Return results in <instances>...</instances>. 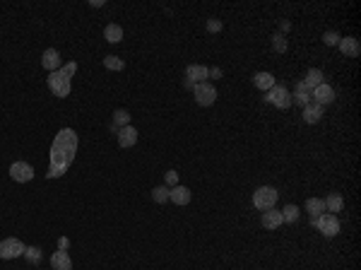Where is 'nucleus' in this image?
Returning a JSON list of instances; mask_svg holds the SVG:
<instances>
[{
  "label": "nucleus",
  "instance_id": "f257e3e1",
  "mask_svg": "<svg viewBox=\"0 0 361 270\" xmlns=\"http://www.w3.org/2000/svg\"><path fill=\"white\" fill-rule=\"evenodd\" d=\"M77 155V133L72 128L58 130L53 145H51V164H48V179H58L68 171L72 159Z\"/></svg>",
  "mask_w": 361,
  "mask_h": 270
},
{
  "label": "nucleus",
  "instance_id": "f03ea898",
  "mask_svg": "<svg viewBox=\"0 0 361 270\" xmlns=\"http://www.w3.org/2000/svg\"><path fill=\"white\" fill-rule=\"evenodd\" d=\"M77 70V63H68V65H61V70H55L48 75V89L53 92L58 99H65L70 94V82H72V75Z\"/></svg>",
  "mask_w": 361,
  "mask_h": 270
},
{
  "label": "nucleus",
  "instance_id": "7ed1b4c3",
  "mask_svg": "<svg viewBox=\"0 0 361 270\" xmlns=\"http://www.w3.org/2000/svg\"><path fill=\"white\" fill-rule=\"evenodd\" d=\"M277 196H279V193H277L272 186H260L258 191L253 193V205L258 207V210H263V213H265V210H272L277 203Z\"/></svg>",
  "mask_w": 361,
  "mask_h": 270
},
{
  "label": "nucleus",
  "instance_id": "20e7f679",
  "mask_svg": "<svg viewBox=\"0 0 361 270\" xmlns=\"http://www.w3.org/2000/svg\"><path fill=\"white\" fill-rule=\"evenodd\" d=\"M24 251H27V246H24L19 239L10 237V239H3L0 241V258L3 261H12V258H19V256H24Z\"/></svg>",
  "mask_w": 361,
  "mask_h": 270
},
{
  "label": "nucleus",
  "instance_id": "39448f33",
  "mask_svg": "<svg viewBox=\"0 0 361 270\" xmlns=\"http://www.w3.org/2000/svg\"><path fill=\"white\" fill-rule=\"evenodd\" d=\"M193 97H195V102L200 106H212L217 102V89L210 82H197L195 87H193Z\"/></svg>",
  "mask_w": 361,
  "mask_h": 270
},
{
  "label": "nucleus",
  "instance_id": "423d86ee",
  "mask_svg": "<svg viewBox=\"0 0 361 270\" xmlns=\"http://www.w3.org/2000/svg\"><path fill=\"white\" fill-rule=\"evenodd\" d=\"M313 227H318L325 237H337L339 234V220L328 213H323L320 217H313Z\"/></svg>",
  "mask_w": 361,
  "mask_h": 270
},
{
  "label": "nucleus",
  "instance_id": "0eeeda50",
  "mask_svg": "<svg viewBox=\"0 0 361 270\" xmlns=\"http://www.w3.org/2000/svg\"><path fill=\"white\" fill-rule=\"evenodd\" d=\"M265 99H267L270 104H275L277 109H289L291 102H294V99H291V94H289V89L282 87V85H275V87L267 92Z\"/></svg>",
  "mask_w": 361,
  "mask_h": 270
},
{
  "label": "nucleus",
  "instance_id": "6e6552de",
  "mask_svg": "<svg viewBox=\"0 0 361 270\" xmlns=\"http://www.w3.org/2000/svg\"><path fill=\"white\" fill-rule=\"evenodd\" d=\"M10 179L17 183H27L34 179V167L32 164H27V162H15L12 167H10Z\"/></svg>",
  "mask_w": 361,
  "mask_h": 270
},
{
  "label": "nucleus",
  "instance_id": "1a4fd4ad",
  "mask_svg": "<svg viewBox=\"0 0 361 270\" xmlns=\"http://www.w3.org/2000/svg\"><path fill=\"white\" fill-rule=\"evenodd\" d=\"M313 102L320 104V106H325V104H332V102H335V89L330 87L328 82L318 85V87L313 89Z\"/></svg>",
  "mask_w": 361,
  "mask_h": 270
},
{
  "label": "nucleus",
  "instance_id": "9d476101",
  "mask_svg": "<svg viewBox=\"0 0 361 270\" xmlns=\"http://www.w3.org/2000/svg\"><path fill=\"white\" fill-rule=\"evenodd\" d=\"M190 198H193V193L186 186H173L171 191H169V200H171L173 205H188Z\"/></svg>",
  "mask_w": 361,
  "mask_h": 270
},
{
  "label": "nucleus",
  "instance_id": "9b49d317",
  "mask_svg": "<svg viewBox=\"0 0 361 270\" xmlns=\"http://www.w3.org/2000/svg\"><path fill=\"white\" fill-rule=\"evenodd\" d=\"M41 65H44L48 72L61 70V53H58L55 48H46L44 56H41Z\"/></svg>",
  "mask_w": 361,
  "mask_h": 270
},
{
  "label": "nucleus",
  "instance_id": "f8f14e48",
  "mask_svg": "<svg viewBox=\"0 0 361 270\" xmlns=\"http://www.w3.org/2000/svg\"><path fill=\"white\" fill-rule=\"evenodd\" d=\"M282 224H284V217L279 210L272 207V210H265V213H263V227H265V229H277V227H282Z\"/></svg>",
  "mask_w": 361,
  "mask_h": 270
},
{
  "label": "nucleus",
  "instance_id": "ddd939ff",
  "mask_svg": "<svg viewBox=\"0 0 361 270\" xmlns=\"http://www.w3.org/2000/svg\"><path fill=\"white\" fill-rule=\"evenodd\" d=\"M339 51L345 53V56H349V58H356L361 53V46H359V41L354 39V36H345V39H339Z\"/></svg>",
  "mask_w": 361,
  "mask_h": 270
},
{
  "label": "nucleus",
  "instance_id": "4468645a",
  "mask_svg": "<svg viewBox=\"0 0 361 270\" xmlns=\"http://www.w3.org/2000/svg\"><path fill=\"white\" fill-rule=\"evenodd\" d=\"M137 143V130L133 126H123L118 130V145L121 147H133Z\"/></svg>",
  "mask_w": 361,
  "mask_h": 270
},
{
  "label": "nucleus",
  "instance_id": "2eb2a0df",
  "mask_svg": "<svg viewBox=\"0 0 361 270\" xmlns=\"http://www.w3.org/2000/svg\"><path fill=\"white\" fill-rule=\"evenodd\" d=\"M51 265H53V270H72V261L68 251H55L51 256Z\"/></svg>",
  "mask_w": 361,
  "mask_h": 270
},
{
  "label": "nucleus",
  "instance_id": "dca6fc26",
  "mask_svg": "<svg viewBox=\"0 0 361 270\" xmlns=\"http://www.w3.org/2000/svg\"><path fill=\"white\" fill-rule=\"evenodd\" d=\"M253 85L263 92H270V89L275 87V75L272 72H258L255 78H253Z\"/></svg>",
  "mask_w": 361,
  "mask_h": 270
},
{
  "label": "nucleus",
  "instance_id": "f3484780",
  "mask_svg": "<svg viewBox=\"0 0 361 270\" xmlns=\"http://www.w3.org/2000/svg\"><path fill=\"white\" fill-rule=\"evenodd\" d=\"M320 119H323V106L320 104L311 102L308 106H304V121H306V123H318Z\"/></svg>",
  "mask_w": 361,
  "mask_h": 270
},
{
  "label": "nucleus",
  "instance_id": "a211bd4d",
  "mask_svg": "<svg viewBox=\"0 0 361 270\" xmlns=\"http://www.w3.org/2000/svg\"><path fill=\"white\" fill-rule=\"evenodd\" d=\"M318 85H323V70H318V68H311V70L306 72V78H304V87H306L308 92H313Z\"/></svg>",
  "mask_w": 361,
  "mask_h": 270
},
{
  "label": "nucleus",
  "instance_id": "6ab92c4d",
  "mask_svg": "<svg viewBox=\"0 0 361 270\" xmlns=\"http://www.w3.org/2000/svg\"><path fill=\"white\" fill-rule=\"evenodd\" d=\"M205 78H210V68L205 65H188V80L190 82H205Z\"/></svg>",
  "mask_w": 361,
  "mask_h": 270
},
{
  "label": "nucleus",
  "instance_id": "aec40b11",
  "mask_svg": "<svg viewBox=\"0 0 361 270\" xmlns=\"http://www.w3.org/2000/svg\"><path fill=\"white\" fill-rule=\"evenodd\" d=\"M342 207H345V198H342L339 193H332V196L325 198V210H328L330 215H332V213H342Z\"/></svg>",
  "mask_w": 361,
  "mask_h": 270
},
{
  "label": "nucleus",
  "instance_id": "412c9836",
  "mask_svg": "<svg viewBox=\"0 0 361 270\" xmlns=\"http://www.w3.org/2000/svg\"><path fill=\"white\" fill-rule=\"evenodd\" d=\"M104 39L109 41V44H118V41H123V29H121L118 24H106Z\"/></svg>",
  "mask_w": 361,
  "mask_h": 270
},
{
  "label": "nucleus",
  "instance_id": "4be33fe9",
  "mask_svg": "<svg viewBox=\"0 0 361 270\" xmlns=\"http://www.w3.org/2000/svg\"><path fill=\"white\" fill-rule=\"evenodd\" d=\"M306 210L313 215V217H320V215L325 213V200H323V198H308L306 200Z\"/></svg>",
  "mask_w": 361,
  "mask_h": 270
},
{
  "label": "nucleus",
  "instance_id": "5701e85b",
  "mask_svg": "<svg viewBox=\"0 0 361 270\" xmlns=\"http://www.w3.org/2000/svg\"><path fill=\"white\" fill-rule=\"evenodd\" d=\"M104 65L109 68V70H123L126 68V63H123V58H118V56H104Z\"/></svg>",
  "mask_w": 361,
  "mask_h": 270
},
{
  "label": "nucleus",
  "instance_id": "b1692460",
  "mask_svg": "<svg viewBox=\"0 0 361 270\" xmlns=\"http://www.w3.org/2000/svg\"><path fill=\"white\" fill-rule=\"evenodd\" d=\"M294 99H296L301 106H308V104H311V97H308V89L304 87V82H298L296 85V94H294Z\"/></svg>",
  "mask_w": 361,
  "mask_h": 270
},
{
  "label": "nucleus",
  "instance_id": "393cba45",
  "mask_svg": "<svg viewBox=\"0 0 361 270\" xmlns=\"http://www.w3.org/2000/svg\"><path fill=\"white\" fill-rule=\"evenodd\" d=\"M113 123H116V126H130V113L126 111V109H116V111H113Z\"/></svg>",
  "mask_w": 361,
  "mask_h": 270
},
{
  "label": "nucleus",
  "instance_id": "a878e982",
  "mask_svg": "<svg viewBox=\"0 0 361 270\" xmlns=\"http://www.w3.org/2000/svg\"><path fill=\"white\" fill-rule=\"evenodd\" d=\"M169 186H157L154 191H152V198H154V203H166L169 200Z\"/></svg>",
  "mask_w": 361,
  "mask_h": 270
},
{
  "label": "nucleus",
  "instance_id": "bb28decb",
  "mask_svg": "<svg viewBox=\"0 0 361 270\" xmlns=\"http://www.w3.org/2000/svg\"><path fill=\"white\" fill-rule=\"evenodd\" d=\"M298 215H301V210H298L296 205H287L282 210V217H284V222H296L298 220Z\"/></svg>",
  "mask_w": 361,
  "mask_h": 270
},
{
  "label": "nucleus",
  "instance_id": "cd10ccee",
  "mask_svg": "<svg viewBox=\"0 0 361 270\" xmlns=\"http://www.w3.org/2000/svg\"><path fill=\"white\" fill-rule=\"evenodd\" d=\"M272 46H275L277 53H284V51H287V39H284V34H275V36H272Z\"/></svg>",
  "mask_w": 361,
  "mask_h": 270
},
{
  "label": "nucleus",
  "instance_id": "c85d7f7f",
  "mask_svg": "<svg viewBox=\"0 0 361 270\" xmlns=\"http://www.w3.org/2000/svg\"><path fill=\"white\" fill-rule=\"evenodd\" d=\"M24 258L29 263H39V258H41V251L36 246H27V251H24Z\"/></svg>",
  "mask_w": 361,
  "mask_h": 270
},
{
  "label": "nucleus",
  "instance_id": "c756f323",
  "mask_svg": "<svg viewBox=\"0 0 361 270\" xmlns=\"http://www.w3.org/2000/svg\"><path fill=\"white\" fill-rule=\"evenodd\" d=\"M339 39H342V36H339L337 32H325V36H323V41H325L328 46H337Z\"/></svg>",
  "mask_w": 361,
  "mask_h": 270
},
{
  "label": "nucleus",
  "instance_id": "7c9ffc66",
  "mask_svg": "<svg viewBox=\"0 0 361 270\" xmlns=\"http://www.w3.org/2000/svg\"><path fill=\"white\" fill-rule=\"evenodd\" d=\"M164 181H166L169 188H173V186H178V174L171 169V171H166V174H164Z\"/></svg>",
  "mask_w": 361,
  "mask_h": 270
},
{
  "label": "nucleus",
  "instance_id": "2f4dec72",
  "mask_svg": "<svg viewBox=\"0 0 361 270\" xmlns=\"http://www.w3.org/2000/svg\"><path fill=\"white\" fill-rule=\"evenodd\" d=\"M222 27H224V24H222L219 20H210V22H207V32L217 34V32H222Z\"/></svg>",
  "mask_w": 361,
  "mask_h": 270
},
{
  "label": "nucleus",
  "instance_id": "473e14b6",
  "mask_svg": "<svg viewBox=\"0 0 361 270\" xmlns=\"http://www.w3.org/2000/svg\"><path fill=\"white\" fill-rule=\"evenodd\" d=\"M210 75H212V80H217V78H222V70H219V68H212Z\"/></svg>",
  "mask_w": 361,
  "mask_h": 270
},
{
  "label": "nucleus",
  "instance_id": "72a5a7b5",
  "mask_svg": "<svg viewBox=\"0 0 361 270\" xmlns=\"http://www.w3.org/2000/svg\"><path fill=\"white\" fill-rule=\"evenodd\" d=\"M89 5H92V8H102V5H104V0H92Z\"/></svg>",
  "mask_w": 361,
  "mask_h": 270
},
{
  "label": "nucleus",
  "instance_id": "f704fd0d",
  "mask_svg": "<svg viewBox=\"0 0 361 270\" xmlns=\"http://www.w3.org/2000/svg\"><path fill=\"white\" fill-rule=\"evenodd\" d=\"M68 244H70L68 239H61V251H65V248H68Z\"/></svg>",
  "mask_w": 361,
  "mask_h": 270
},
{
  "label": "nucleus",
  "instance_id": "c9c22d12",
  "mask_svg": "<svg viewBox=\"0 0 361 270\" xmlns=\"http://www.w3.org/2000/svg\"><path fill=\"white\" fill-rule=\"evenodd\" d=\"M289 29H291V24L289 22H282V32H289ZM282 32H279V34H282Z\"/></svg>",
  "mask_w": 361,
  "mask_h": 270
}]
</instances>
